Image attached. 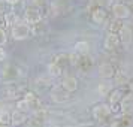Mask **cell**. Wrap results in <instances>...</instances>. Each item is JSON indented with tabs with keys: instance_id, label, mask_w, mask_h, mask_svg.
I'll return each instance as SVG.
<instances>
[{
	"instance_id": "obj_26",
	"label": "cell",
	"mask_w": 133,
	"mask_h": 127,
	"mask_svg": "<svg viewBox=\"0 0 133 127\" xmlns=\"http://www.w3.org/2000/svg\"><path fill=\"white\" fill-rule=\"evenodd\" d=\"M0 127H9V124H3V123H0Z\"/></svg>"
},
{
	"instance_id": "obj_10",
	"label": "cell",
	"mask_w": 133,
	"mask_h": 127,
	"mask_svg": "<svg viewBox=\"0 0 133 127\" xmlns=\"http://www.w3.org/2000/svg\"><path fill=\"white\" fill-rule=\"evenodd\" d=\"M51 96H52L54 102H64V100L69 99V91H66L63 87H60V88H55Z\"/></svg>"
},
{
	"instance_id": "obj_3",
	"label": "cell",
	"mask_w": 133,
	"mask_h": 127,
	"mask_svg": "<svg viewBox=\"0 0 133 127\" xmlns=\"http://www.w3.org/2000/svg\"><path fill=\"white\" fill-rule=\"evenodd\" d=\"M118 37H120L121 45H130L133 42V30L126 24L118 25Z\"/></svg>"
},
{
	"instance_id": "obj_6",
	"label": "cell",
	"mask_w": 133,
	"mask_h": 127,
	"mask_svg": "<svg viewBox=\"0 0 133 127\" xmlns=\"http://www.w3.org/2000/svg\"><path fill=\"white\" fill-rule=\"evenodd\" d=\"M106 19H108V12H106L105 8L97 6L96 9L91 12V21H93L94 24H103Z\"/></svg>"
},
{
	"instance_id": "obj_17",
	"label": "cell",
	"mask_w": 133,
	"mask_h": 127,
	"mask_svg": "<svg viewBox=\"0 0 133 127\" xmlns=\"http://www.w3.org/2000/svg\"><path fill=\"white\" fill-rule=\"evenodd\" d=\"M100 70H102V76H112V73H114V67L111 66V64H106V66L100 67Z\"/></svg>"
},
{
	"instance_id": "obj_13",
	"label": "cell",
	"mask_w": 133,
	"mask_h": 127,
	"mask_svg": "<svg viewBox=\"0 0 133 127\" xmlns=\"http://www.w3.org/2000/svg\"><path fill=\"white\" fill-rule=\"evenodd\" d=\"M121 108L123 111H129V109L133 108V93H129V94H124V96L121 97Z\"/></svg>"
},
{
	"instance_id": "obj_15",
	"label": "cell",
	"mask_w": 133,
	"mask_h": 127,
	"mask_svg": "<svg viewBox=\"0 0 133 127\" xmlns=\"http://www.w3.org/2000/svg\"><path fill=\"white\" fill-rule=\"evenodd\" d=\"M48 69H49V73H51L52 76H60L61 72H63V67H60L57 63H55V61H52V63L49 64Z\"/></svg>"
},
{
	"instance_id": "obj_2",
	"label": "cell",
	"mask_w": 133,
	"mask_h": 127,
	"mask_svg": "<svg viewBox=\"0 0 133 127\" xmlns=\"http://www.w3.org/2000/svg\"><path fill=\"white\" fill-rule=\"evenodd\" d=\"M111 114H112V109L106 103H100V105H96L93 108V118L97 121L108 120L109 117H111Z\"/></svg>"
},
{
	"instance_id": "obj_4",
	"label": "cell",
	"mask_w": 133,
	"mask_h": 127,
	"mask_svg": "<svg viewBox=\"0 0 133 127\" xmlns=\"http://www.w3.org/2000/svg\"><path fill=\"white\" fill-rule=\"evenodd\" d=\"M19 69L14 64H6L2 69V78L5 81H15L17 78H19Z\"/></svg>"
},
{
	"instance_id": "obj_18",
	"label": "cell",
	"mask_w": 133,
	"mask_h": 127,
	"mask_svg": "<svg viewBox=\"0 0 133 127\" xmlns=\"http://www.w3.org/2000/svg\"><path fill=\"white\" fill-rule=\"evenodd\" d=\"M17 109H18V111H23V112H27V111L30 109V105H29V102L24 99V100H19V102L17 103Z\"/></svg>"
},
{
	"instance_id": "obj_12",
	"label": "cell",
	"mask_w": 133,
	"mask_h": 127,
	"mask_svg": "<svg viewBox=\"0 0 133 127\" xmlns=\"http://www.w3.org/2000/svg\"><path fill=\"white\" fill-rule=\"evenodd\" d=\"M90 51V43L85 42V41H79L75 43V52L79 55H87Z\"/></svg>"
},
{
	"instance_id": "obj_22",
	"label": "cell",
	"mask_w": 133,
	"mask_h": 127,
	"mask_svg": "<svg viewBox=\"0 0 133 127\" xmlns=\"http://www.w3.org/2000/svg\"><path fill=\"white\" fill-rule=\"evenodd\" d=\"M5 5H6V2L5 0H0V14L5 12Z\"/></svg>"
},
{
	"instance_id": "obj_14",
	"label": "cell",
	"mask_w": 133,
	"mask_h": 127,
	"mask_svg": "<svg viewBox=\"0 0 133 127\" xmlns=\"http://www.w3.org/2000/svg\"><path fill=\"white\" fill-rule=\"evenodd\" d=\"M123 96H124L123 90H121V88H115V90H112L111 93H109V103H111V105L120 103V100H121Z\"/></svg>"
},
{
	"instance_id": "obj_23",
	"label": "cell",
	"mask_w": 133,
	"mask_h": 127,
	"mask_svg": "<svg viewBox=\"0 0 133 127\" xmlns=\"http://www.w3.org/2000/svg\"><path fill=\"white\" fill-rule=\"evenodd\" d=\"M5 58H6V52H5V49L0 48V61H3Z\"/></svg>"
},
{
	"instance_id": "obj_21",
	"label": "cell",
	"mask_w": 133,
	"mask_h": 127,
	"mask_svg": "<svg viewBox=\"0 0 133 127\" xmlns=\"http://www.w3.org/2000/svg\"><path fill=\"white\" fill-rule=\"evenodd\" d=\"M43 3H45V0H33V2H31V5H33V6H36V8L42 6Z\"/></svg>"
},
{
	"instance_id": "obj_25",
	"label": "cell",
	"mask_w": 133,
	"mask_h": 127,
	"mask_svg": "<svg viewBox=\"0 0 133 127\" xmlns=\"http://www.w3.org/2000/svg\"><path fill=\"white\" fill-rule=\"evenodd\" d=\"M129 90H130V93H133V79L129 82Z\"/></svg>"
},
{
	"instance_id": "obj_7",
	"label": "cell",
	"mask_w": 133,
	"mask_h": 127,
	"mask_svg": "<svg viewBox=\"0 0 133 127\" xmlns=\"http://www.w3.org/2000/svg\"><path fill=\"white\" fill-rule=\"evenodd\" d=\"M120 45H121V42H120L118 35L114 33V31H111L108 36H106V39H105V48L109 49V51H115V49H118Z\"/></svg>"
},
{
	"instance_id": "obj_1",
	"label": "cell",
	"mask_w": 133,
	"mask_h": 127,
	"mask_svg": "<svg viewBox=\"0 0 133 127\" xmlns=\"http://www.w3.org/2000/svg\"><path fill=\"white\" fill-rule=\"evenodd\" d=\"M11 35L15 41H24L27 37H30L31 35V29L27 23H17L12 25L11 29Z\"/></svg>"
},
{
	"instance_id": "obj_11",
	"label": "cell",
	"mask_w": 133,
	"mask_h": 127,
	"mask_svg": "<svg viewBox=\"0 0 133 127\" xmlns=\"http://www.w3.org/2000/svg\"><path fill=\"white\" fill-rule=\"evenodd\" d=\"M25 118H27L25 112H23V111H18V109H15L12 114H11V123H12V124H15V126L23 124V123L25 121Z\"/></svg>"
},
{
	"instance_id": "obj_19",
	"label": "cell",
	"mask_w": 133,
	"mask_h": 127,
	"mask_svg": "<svg viewBox=\"0 0 133 127\" xmlns=\"http://www.w3.org/2000/svg\"><path fill=\"white\" fill-rule=\"evenodd\" d=\"M24 99L27 100V102H29V105H30V108H31V106H33V105H35V103L37 102V100H36V96H35L33 93H27Z\"/></svg>"
},
{
	"instance_id": "obj_16",
	"label": "cell",
	"mask_w": 133,
	"mask_h": 127,
	"mask_svg": "<svg viewBox=\"0 0 133 127\" xmlns=\"http://www.w3.org/2000/svg\"><path fill=\"white\" fill-rule=\"evenodd\" d=\"M0 123H3V124H11V112H8V111H0Z\"/></svg>"
},
{
	"instance_id": "obj_5",
	"label": "cell",
	"mask_w": 133,
	"mask_h": 127,
	"mask_svg": "<svg viewBox=\"0 0 133 127\" xmlns=\"http://www.w3.org/2000/svg\"><path fill=\"white\" fill-rule=\"evenodd\" d=\"M112 14H114V17L117 19H126L130 17V9L129 6L126 5H123V3H115L114 6H112Z\"/></svg>"
},
{
	"instance_id": "obj_20",
	"label": "cell",
	"mask_w": 133,
	"mask_h": 127,
	"mask_svg": "<svg viewBox=\"0 0 133 127\" xmlns=\"http://www.w3.org/2000/svg\"><path fill=\"white\" fill-rule=\"evenodd\" d=\"M6 41H8L6 31H5L3 29H2V27H0V46H2V45H5V43H6Z\"/></svg>"
},
{
	"instance_id": "obj_8",
	"label": "cell",
	"mask_w": 133,
	"mask_h": 127,
	"mask_svg": "<svg viewBox=\"0 0 133 127\" xmlns=\"http://www.w3.org/2000/svg\"><path fill=\"white\" fill-rule=\"evenodd\" d=\"M25 19H27L29 24H37L41 21V11H39V8H36V6L29 8L25 11Z\"/></svg>"
},
{
	"instance_id": "obj_9",
	"label": "cell",
	"mask_w": 133,
	"mask_h": 127,
	"mask_svg": "<svg viewBox=\"0 0 133 127\" xmlns=\"http://www.w3.org/2000/svg\"><path fill=\"white\" fill-rule=\"evenodd\" d=\"M61 87L66 91L72 93V91H75L78 88V79L75 78V76H66V78L63 79V82H61Z\"/></svg>"
},
{
	"instance_id": "obj_24",
	"label": "cell",
	"mask_w": 133,
	"mask_h": 127,
	"mask_svg": "<svg viewBox=\"0 0 133 127\" xmlns=\"http://www.w3.org/2000/svg\"><path fill=\"white\" fill-rule=\"evenodd\" d=\"M8 5H17V3H19V0H5Z\"/></svg>"
}]
</instances>
